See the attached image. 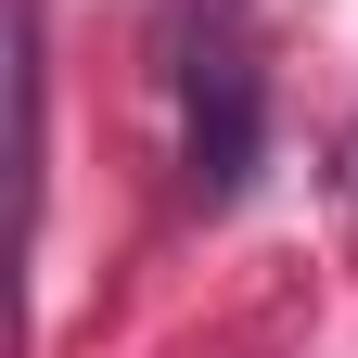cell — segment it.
Instances as JSON below:
<instances>
[{"label":"cell","instance_id":"1","mask_svg":"<svg viewBox=\"0 0 358 358\" xmlns=\"http://www.w3.org/2000/svg\"><path fill=\"white\" fill-rule=\"evenodd\" d=\"M256 141H268L256 64H243V52H205V64H192V128H179V192H192L205 217H217V205H243Z\"/></svg>","mask_w":358,"mask_h":358}]
</instances>
